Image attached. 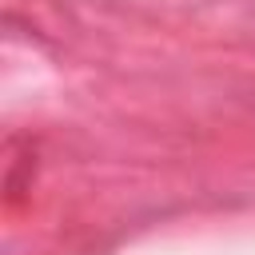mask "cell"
I'll return each instance as SVG.
<instances>
[]
</instances>
